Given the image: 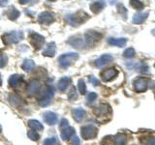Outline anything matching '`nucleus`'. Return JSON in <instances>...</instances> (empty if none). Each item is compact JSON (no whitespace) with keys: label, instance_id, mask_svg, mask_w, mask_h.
I'll return each mask as SVG.
<instances>
[{"label":"nucleus","instance_id":"f257e3e1","mask_svg":"<svg viewBox=\"0 0 155 145\" xmlns=\"http://www.w3.org/2000/svg\"><path fill=\"white\" fill-rule=\"evenodd\" d=\"M54 95V90L51 85H47L44 87L38 97V103L41 106H47L51 104V99Z\"/></svg>","mask_w":155,"mask_h":145},{"label":"nucleus","instance_id":"f03ea898","mask_svg":"<svg viewBox=\"0 0 155 145\" xmlns=\"http://www.w3.org/2000/svg\"><path fill=\"white\" fill-rule=\"evenodd\" d=\"M88 18H89V16L86 13L82 11H79L73 14H68L66 17V21L72 26H78L85 22Z\"/></svg>","mask_w":155,"mask_h":145},{"label":"nucleus","instance_id":"7ed1b4c3","mask_svg":"<svg viewBox=\"0 0 155 145\" xmlns=\"http://www.w3.org/2000/svg\"><path fill=\"white\" fill-rule=\"evenodd\" d=\"M79 59V54L76 52H69V53H65V54H62L58 57V62H59V65L63 69H67L70 65H72L73 63L76 62Z\"/></svg>","mask_w":155,"mask_h":145},{"label":"nucleus","instance_id":"20e7f679","mask_svg":"<svg viewBox=\"0 0 155 145\" xmlns=\"http://www.w3.org/2000/svg\"><path fill=\"white\" fill-rule=\"evenodd\" d=\"M23 39V33L21 31H12L4 34L2 36V41L6 46L17 44Z\"/></svg>","mask_w":155,"mask_h":145},{"label":"nucleus","instance_id":"39448f33","mask_svg":"<svg viewBox=\"0 0 155 145\" xmlns=\"http://www.w3.org/2000/svg\"><path fill=\"white\" fill-rule=\"evenodd\" d=\"M81 137L85 140L95 138L97 137V134H98V128L94 125L84 126V127H81Z\"/></svg>","mask_w":155,"mask_h":145},{"label":"nucleus","instance_id":"423d86ee","mask_svg":"<svg viewBox=\"0 0 155 145\" xmlns=\"http://www.w3.org/2000/svg\"><path fill=\"white\" fill-rule=\"evenodd\" d=\"M29 39H30L31 46L35 48L36 50H39L40 48H42L44 44H45V38H44V36L35 32L31 33L30 35H29Z\"/></svg>","mask_w":155,"mask_h":145},{"label":"nucleus","instance_id":"0eeeda50","mask_svg":"<svg viewBox=\"0 0 155 145\" xmlns=\"http://www.w3.org/2000/svg\"><path fill=\"white\" fill-rule=\"evenodd\" d=\"M85 43L88 46H93L96 43H98L102 39V34L93 30H89L84 34Z\"/></svg>","mask_w":155,"mask_h":145},{"label":"nucleus","instance_id":"6e6552de","mask_svg":"<svg viewBox=\"0 0 155 145\" xmlns=\"http://www.w3.org/2000/svg\"><path fill=\"white\" fill-rule=\"evenodd\" d=\"M133 85H134V89L136 92L142 93V92H144L147 90L148 79L147 77H138V79H136L134 80Z\"/></svg>","mask_w":155,"mask_h":145},{"label":"nucleus","instance_id":"1a4fd4ad","mask_svg":"<svg viewBox=\"0 0 155 145\" xmlns=\"http://www.w3.org/2000/svg\"><path fill=\"white\" fill-rule=\"evenodd\" d=\"M93 112L98 118H103V117H107L109 114L111 113V109H110V106L109 105L101 104L97 106V108H94Z\"/></svg>","mask_w":155,"mask_h":145},{"label":"nucleus","instance_id":"9d476101","mask_svg":"<svg viewBox=\"0 0 155 145\" xmlns=\"http://www.w3.org/2000/svg\"><path fill=\"white\" fill-rule=\"evenodd\" d=\"M117 74H118L117 70L114 69V68H110V69L104 70L103 72H102L100 74V76H101V79L103 81L108 82V81L113 80L114 77H116Z\"/></svg>","mask_w":155,"mask_h":145},{"label":"nucleus","instance_id":"9b49d317","mask_svg":"<svg viewBox=\"0 0 155 145\" xmlns=\"http://www.w3.org/2000/svg\"><path fill=\"white\" fill-rule=\"evenodd\" d=\"M53 21H54V17L50 12H43L38 17V22L41 24L48 25V24H51Z\"/></svg>","mask_w":155,"mask_h":145},{"label":"nucleus","instance_id":"f8f14e48","mask_svg":"<svg viewBox=\"0 0 155 145\" xmlns=\"http://www.w3.org/2000/svg\"><path fill=\"white\" fill-rule=\"evenodd\" d=\"M43 119L45 121V123L52 126V125H55L57 123V115L54 112H51V111H46L44 112L43 114Z\"/></svg>","mask_w":155,"mask_h":145},{"label":"nucleus","instance_id":"ddd939ff","mask_svg":"<svg viewBox=\"0 0 155 145\" xmlns=\"http://www.w3.org/2000/svg\"><path fill=\"white\" fill-rule=\"evenodd\" d=\"M113 60H114V57L110 54H103L95 61V66L98 68L104 67L105 65L109 64V63H110Z\"/></svg>","mask_w":155,"mask_h":145},{"label":"nucleus","instance_id":"4468645a","mask_svg":"<svg viewBox=\"0 0 155 145\" xmlns=\"http://www.w3.org/2000/svg\"><path fill=\"white\" fill-rule=\"evenodd\" d=\"M41 89V83L39 80H32L27 86V93L29 95H35Z\"/></svg>","mask_w":155,"mask_h":145},{"label":"nucleus","instance_id":"2eb2a0df","mask_svg":"<svg viewBox=\"0 0 155 145\" xmlns=\"http://www.w3.org/2000/svg\"><path fill=\"white\" fill-rule=\"evenodd\" d=\"M72 114H73V118H74V120L76 121V122H78V123H81V121L85 118V116H86L85 110L81 108L73 109Z\"/></svg>","mask_w":155,"mask_h":145},{"label":"nucleus","instance_id":"dca6fc26","mask_svg":"<svg viewBox=\"0 0 155 145\" xmlns=\"http://www.w3.org/2000/svg\"><path fill=\"white\" fill-rule=\"evenodd\" d=\"M55 52H56L55 44L53 42H51L48 44L45 47V50H43V55L47 56V57H52V56H54Z\"/></svg>","mask_w":155,"mask_h":145},{"label":"nucleus","instance_id":"f3484780","mask_svg":"<svg viewBox=\"0 0 155 145\" xmlns=\"http://www.w3.org/2000/svg\"><path fill=\"white\" fill-rule=\"evenodd\" d=\"M22 81H23L22 76L13 75V76H10V79H9V85L11 87H13V88H17V87H18L21 84Z\"/></svg>","mask_w":155,"mask_h":145},{"label":"nucleus","instance_id":"a211bd4d","mask_svg":"<svg viewBox=\"0 0 155 145\" xmlns=\"http://www.w3.org/2000/svg\"><path fill=\"white\" fill-rule=\"evenodd\" d=\"M71 84V79L69 76H63L62 79H60L58 80L57 83V87L58 90L60 92H65V90L67 89V87Z\"/></svg>","mask_w":155,"mask_h":145},{"label":"nucleus","instance_id":"6ab92c4d","mask_svg":"<svg viewBox=\"0 0 155 145\" xmlns=\"http://www.w3.org/2000/svg\"><path fill=\"white\" fill-rule=\"evenodd\" d=\"M108 43L110 46L122 47L126 45V43H127V39H125V38H110L108 40Z\"/></svg>","mask_w":155,"mask_h":145},{"label":"nucleus","instance_id":"aec40b11","mask_svg":"<svg viewBox=\"0 0 155 145\" xmlns=\"http://www.w3.org/2000/svg\"><path fill=\"white\" fill-rule=\"evenodd\" d=\"M75 129L73 128V127H67L65 129H63L62 130V132H61V139L62 140H68V139H70L73 135L75 134Z\"/></svg>","mask_w":155,"mask_h":145},{"label":"nucleus","instance_id":"412c9836","mask_svg":"<svg viewBox=\"0 0 155 145\" xmlns=\"http://www.w3.org/2000/svg\"><path fill=\"white\" fill-rule=\"evenodd\" d=\"M148 17V13H138L133 18V22L136 24H142Z\"/></svg>","mask_w":155,"mask_h":145},{"label":"nucleus","instance_id":"4be33fe9","mask_svg":"<svg viewBox=\"0 0 155 145\" xmlns=\"http://www.w3.org/2000/svg\"><path fill=\"white\" fill-rule=\"evenodd\" d=\"M104 7H105L104 1H97V2H94L93 4L90 5V10L94 14H99L102 10L104 9Z\"/></svg>","mask_w":155,"mask_h":145},{"label":"nucleus","instance_id":"5701e85b","mask_svg":"<svg viewBox=\"0 0 155 145\" xmlns=\"http://www.w3.org/2000/svg\"><path fill=\"white\" fill-rule=\"evenodd\" d=\"M35 68V63L31 59H25L21 64V69L25 72H30Z\"/></svg>","mask_w":155,"mask_h":145},{"label":"nucleus","instance_id":"b1692460","mask_svg":"<svg viewBox=\"0 0 155 145\" xmlns=\"http://www.w3.org/2000/svg\"><path fill=\"white\" fill-rule=\"evenodd\" d=\"M127 142V137L124 134H117L114 137V145H125Z\"/></svg>","mask_w":155,"mask_h":145},{"label":"nucleus","instance_id":"393cba45","mask_svg":"<svg viewBox=\"0 0 155 145\" xmlns=\"http://www.w3.org/2000/svg\"><path fill=\"white\" fill-rule=\"evenodd\" d=\"M8 18L11 19V21H16V19L21 16V13H19L18 10L16 9V7H11L10 10L7 12Z\"/></svg>","mask_w":155,"mask_h":145},{"label":"nucleus","instance_id":"a878e982","mask_svg":"<svg viewBox=\"0 0 155 145\" xmlns=\"http://www.w3.org/2000/svg\"><path fill=\"white\" fill-rule=\"evenodd\" d=\"M28 126L30 127L31 129L33 130H44V127H43V125L39 122V121L37 120H34V119H31V120H29L28 121Z\"/></svg>","mask_w":155,"mask_h":145},{"label":"nucleus","instance_id":"bb28decb","mask_svg":"<svg viewBox=\"0 0 155 145\" xmlns=\"http://www.w3.org/2000/svg\"><path fill=\"white\" fill-rule=\"evenodd\" d=\"M130 5L134 9L139 10V11H140V10H143L144 8L143 3L142 1H140V0H130Z\"/></svg>","mask_w":155,"mask_h":145},{"label":"nucleus","instance_id":"cd10ccee","mask_svg":"<svg viewBox=\"0 0 155 145\" xmlns=\"http://www.w3.org/2000/svg\"><path fill=\"white\" fill-rule=\"evenodd\" d=\"M68 44H70L71 46L74 47H81L82 46V39L81 38H72L68 41Z\"/></svg>","mask_w":155,"mask_h":145},{"label":"nucleus","instance_id":"c85d7f7f","mask_svg":"<svg viewBox=\"0 0 155 145\" xmlns=\"http://www.w3.org/2000/svg\"><path fill=\"white\" fill-rule=\"evenodd\" d=\"M78 88H79V91L81 95H84L86 93V85L84 79H79V81H78Z\"/></svg>","mask_w":155,"mask_h":145},{"label":"nucleus","instance_id":"c756f323","mask_svg":"<svg viewBox=\"0 0 155 145\" xmlns=\"http://www.w3.org/2000/svg\"><path fill=\"white\" fill-rule=\"evenodd\" d=\"M27 135L31 140H33V141H37V140H39V138H40V135H39V134L37 133V130H28Z\"/></svg>","mask_w":155,"mask_h":145},{"label":"nucleus","instance_id":"7c9ffc66","mask_svg":"<svg viewBox=\"0 0 155 145\" xmlns=\"http://www.w3.org/2000/svg\"><path fill=\"white\" fill-rule=\"evenodd\" d=\"M135 54H136L135 50H134V48H132V47L127 48V50H125L124 52H123V56L125 58H132V57L135 56Z\"/></svg>","mask_w":155,"mask_h":145},{"label":"nucleus","instance_id":"2f4dec72","mask_svg":"<svg viewBox=\"0 0 155 145\" xmlns=\"http://www.w3.org/2000/svg\"><path fill=\"white\" fill-rule=\"evenodd\" d=\"M101 145H114V141L113 139V137H110V135H108V137H106L103 138L101 142Z\"/></svg>","mask_w":155,"mask_h":145},{"label":"nucleus","instance_id":"473e14b6","mask_svg":"<svg viewBox=\"0 0 155 145\" xmlns=\"http://www.w3.org/2000/svg\"><path fill=\"white\" fill-rule=\"evenodd\" d=\"M68 98H69L70 101H74V100L78 99V94H77L75 87H72L71 90L69 91V93H68Z\"/></svg>","mask_w":155,"mask_h":145},{"label":"nucleus","instance_id":"72a5a7b5","mask_svg":"<svg viewBox=\"0 0 155 145\" xmlns=\"http://www.w3.org/2000/svg\"><path fill=\"white\" fill-rule=\"evenodd\" d=\"M43 145H59V144H58V140L56 137H51L45 139Z\"/></svg>","mask_w":155,"mask_h":145},{"label":"nucleus","instance_id":"f704fd0d","mask_svg":"<svg viewBox=\"0 0 155 145\" xmlns=\"http://www.w3.org/2000/svg\"><path fill=\"white\" fill-rule=\"evenodd\" d=\"M117 11L118 13L122 16V18L124 19H126V18H127V10L125 9V7L123 6L122 4H119L118 6H117Z\"/></svg>","mask_w":155,"mask_h":145},{"label":"nucleus","instance_id":"c9c22d12","mask_svg":"<svg viewBox=\"0 0 155 145\" xmlns=\"http://www.w3.org/2000/svg\"><path fill=\"white\" fill-rule=\"evenodd\" d=\"M7 61H8V57L6 56V54L0 51V68L5 67V65L7 64Z\"/></svg>","mask_w":155,"mask_h":145},{"label":"nucleus","instance_id":"e433bc0d","mask_svg":"<svg viewBox=\"0 0 155 145\" xmlns=\"http://www.w3.org/2000/svg\"><path fill=\"white\" fill-rule=\"evenodd\" d=\"M136 69H137L138 72H148V67L144 64H137L135 65Z\"/></svg>","mask_w":155,"mask_h":145},{"label":"nucleus","instance_id":"4c0bfd02","mask_svg":"<svg viewBox=\"0 0 155 145\" xmlns=\"http://www.w3.org/2000/svg\"><path fill=\"white\" fill-rule=\"evenodd\" d=\"M97 94L96 93H94V92H91V93H89L88 94V96H87V104H92L93 102L97 99Z\"/></svg>","mask_w":155,"mask_h":145},{"label":"nucleus","instance_id":"58836bf2","mask_svg":"<svg viewBox=\"0 0 155 145\" xmlns=\"http://www.w3.org/2000/svg\"><path fill=\"white\" fill-rule=\"evenodd\" d=\"M60 129L63 130V129H65L67 127H69V122H68V120L67 119H62L61 120V122H60Z\"/></svg>","mask_w":155,"mask_h":145},{"label":"nucleus","instance_id":"ea45409f","mask_svg":"<svg viewBox=\"0 0 155 145\" xmlns=\"http://www.w3.org/2000/svg\"><path fill=\"white\" fill-rule=\"evenodd\" d=\"M89 81L91 82L92 84H93L94 86H98V85H100V81L96 79V77H94V76H89Z\"/></svg>","mask_w":155,"mask_h":145},{"label":"nucleus","instance_id":"a19ab883","mask_svg":"<svg viewBox=\"0 0 155 145\" xmlns=\"http://www.w3.org/2000/svg\"><path fill=\"white\" fill-rule=\"evenodd\" d=\"M72 145H81V141H80V139L78 137H76V135L74 134L72 137Z\"/></svg>","mask_w":155,"mask_h":145},{"label":"nucleus","instance_id":"79ce46f5","mask_svg":"<svg viewBox=\"0 0 155 145\" xmlns=\"http://www.w3.org/2000/svg\"><path fill=\"white\" fill-rule=\"evenodd\" d=\"M145 145H155V138H150L147 140V142L145 143Z\"/></svg>","mask_w":155,"mask_h":145},{"label":"nucleus","instance_id":"37998d69","mask_svg":"<svg viewBox=\"0 0 155 145\" xmlns=\"http://www.w3.org/2000/svg\"><path fill=\"white\" fill-rule=\"evenodd\" d=\"M8 0H0V7H3L5 5H7Z\"/></svg>","mask_w":155,"mask_h":145},{"label":"nucleus","instance_id":"c03bdc74","mask_svg":"<svg viewBox=\"0 0 155 145\" xmlns=\"http://www.w3.org/2000/svg\"><path fill=\"white\" fill-rule=\"evenodd\" d=\"M18 2H19V4L24 5V4H27L29 2V0H18Z\"/></svg>","mask_w":155,"mask_h":145},{"label":"nucleus","instance_id":"a18cd8bd","mask_svg":"<svg viewBox=\"0 0 155 145\" xmlns=\"http://www.w3.org/2000/svg\"><path fill=\"white\" fill-rule=\"evenodd\" d=\"M0 86H2V79H1V76H0Z\"/></svg>","mask_w":155,"mask_h":145},{"label":"nucleus","instance_id":"49530a36","mask_svg":"<svg viewBox=\"0 0 155 145\" xmlns=\"http://www.w3.org/2000/svg\"><path fill=\"white\" fill-rule=\"evenodd\" d=\"M151 33H152V35H154V36H155V29H153Z\"/></svg>","mask_w":155,"mask_h":145},{"label":"nucleus","instance_id":"de8ad7c7","mask_svg":"<svg viewBox=\"0 0 155 145\" xmlns=\"http://www.w3.org/2000/svg\"><path fill=\"white\" fill-rule=\"evenodd\" d=\"M2 132V127H1V125H0V133Z\"/></svg>","mask_w":155,"mask_h":145},{"label":"nucleus","instance_id":"09e8293b","mask_svg":"<svg viewBox=\"0 0 155 145\" xmlns=\"http://www.w3.org/2000/svg\"><path fill=\"white\" fill-rule=\"evenodd\" d=\"M48 1H55V0H48Z\"/></svg>","mask_w":155,"mask_h":145},{"label":"nucleus","instance_id":"8fccbe9b","mask_svg":"<svg viewBox=\"0 0 155 145\" xmlns=\"http://www.w3.org/2000/svg\"><path fill=\"white\" fill-rule=\"evenodd\" d=\"M154 68H155V64H154Z\"/></svg>","mask_w":155,"mask_h":145}]
</instances>
